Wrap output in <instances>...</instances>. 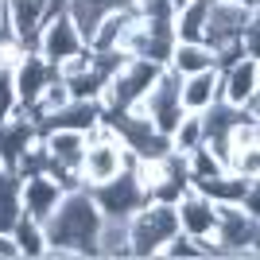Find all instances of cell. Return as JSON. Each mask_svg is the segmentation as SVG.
Segmentation results:
<instances>
[{
    "instance_id": "1",
    "label": "cell",
    "mask_w": 260,
    "mask_h": 260,
    "mask_svg": "<svg viewBox=\"0 0 260 260\" xmlns=\"http://www.w3.org/2000/svg\"><path fill=\"white\" fill-rule=\"evenodd\" d=\"M47 229V256L70 260V256H98V229L101 210L89 198V186H70L54 214L43 221Z\"/></svg>"
},
{
    "instance_id": "2",
    "label": "cell",
    "mask_w": 260,
    "mask_h": 260,
    "mask_svg": "<svg viewBox=\"0 0 260 260\" xmlns=\"http://www.w3.org/2000/svg\"><path fill=\"white\" fill-rule=\"evenodd\" d=\"M175 233H179V214H175V206L171 202L148 198V206L128 217V256H136V260L159 256V249Z\"/></svg>"
},
{
    "instance_id": "3",
    "label": "cell",
    "mask_w": 260,
    "mask_h": 260,
    "mask_svg": "<svg viewBox=\"0 0 260 260\" xmlns=\"http://www.w3.org/2000/svg\"><path fill=\"white\" fill-rule=\"evenodd\" d=\"M214 252L233 260H252L260 245V217L245 214L241 206H217V225H214Z\"/></svg>"
},
{
    "instance_id": "4",
    "label": "cell",
    "mask_w": 260,
    "mask_h": 260,
    "mask_svg": "<svg viewBox=\"0 0 260 260\" xmlns=\"http://www.w3.org/2000/svg\"><path fill=\"white\" fill-rule=\"evenodd\" d=\"M159 74H163V66H155L152 58H136V54H128V58L120 62V70L109 78V86H105V98H101L105 113H117V109H136Z\"/></svg>"
},
{
    "instance_id": "5",
    "label": "cell",
    "mask_w": 260,
    "mask_h": 260,
    "mask_svg": "<svg viewBox=\"0 0 260 260\" xmlns=\"http://www.w3.org/2000/svg\"><path fill=\"white\" fill-rule=\"evenodd\" d=\"M89 198L98 202L101 217H120V221H128L136 210L148 206V190H144V183H140V175H136L132 163L120 175L105 179V183H93L89 186Z\"/></svg>"
},
{
    "instance_id": "6",
    "label": "cell",
    "mask_w": 260,
    "mask_h": 260,
    "mask_svg": "<svg viewBox=\"0 0 260 260\" xmlns=\"http://www.w3.org/2000/svg\"><path fill=\"white\" fill-rule=\"evenodd\" d=\"M128 163H136L128 152H124V144L113 136V132L101 124L98 132H89V144H86V155H82V186H93V183H105L113 175H120Z\"/></svg>"
},
{
    "instance_id": "7",
    "label": "cell",
    "mask_w": 260,
    "mask_h": 260,
    "mask_svg": "<svg viewBox=\"0 0 260 260\" xmlns=\"http://www.w3.org/2000/svg\"><path fill=\"white\" fill-rule=\"evenodd\" d=\"M43 144H47V152H51V175L54 179H58L66 190H70V186H82L78 167H82V155H86V144H89L86 132L51 128V132H43Z\"/></svg>"
},
{
    "instance_id": "8",
    "label": "cell",
    "mask_w": 260,
    "mask_h": 260,
    "mask_svg": "<svg viewBox=\"0 0 260 260\" xmlns=\"http://www.w3.org/2000/svg\"><path fill=\"white\" fill-rule=\"evenodd\" d=\"M12 74H16V105H20V113H35L47 86L58 78V66H51L39 51H23L12 62Z\"/></svg>"
},
{
    "instance_id": "9",
    "label": "cell",
    "mask_w": 260,
    "mask_h": 260,
    "mask_svg": "<svg viewBox=\"0 0 260 260\" xmlns=\"http://www.w3.org/2000/svg\"><path fill=\"white\" fill-rule=\"evenodd\" d=\"M140 109H144V117L152 120V124L163 132V136H171V128L183 120V101H179V74H171V70L163 66V74L155 78L152 89L144 93Z\"/></svg>"
},
{
    "instance_id": "10",
    "label": "cell",
    "mask_w": 260,
    "mask_h": 260,
    "mask_svg": "<svg viewBox=\"0 0 260 260\" xmlns=\"http://www.w3.org/2000/svg\"><path fill=\"white\" fill-rule=\"evenodd\" d=\"M35 51L43 54L51 66H62L66 58H74V54L86 51V39H82V31L74 27V20H70L66 12H58L51 20H43L39 39H35Z\"/></svg>"
},
{
    "instance_id": "11",
    "label": "cell",
    "mask_w": 260,
    "mask_h": 260,
    "mask_svg": "<svg viewBox=\"0 0 260 260\" xmlns=\"http://www.w3.org/2000/svg\"><path fill=\"white\" fill-rule=\"evenodd\" d=\"M35 124H39V132H51V128H74V132H98L101 124H105V105L101 101H66V105L51 109V113H43V117H35Z\"/></svg>"
},
{
    "instance_id": "12",
    "label": "cell",
    "mask_w": 260,
    "mask_h": 260,
    "mask_svg": "<svg viewBox=\"0 0 260 260\" xmlns=\"http://www.w3.org/2000/svg\"><path fill=\"white\" fill-rule=\"evenodd\" d=\"M221 74V101L233 109H241L252 93H260V58H249V54H237L229 66L217 70Z\"/></svg>"
},
{
    "instance_id": "13",
    "label": "cell",
    "mask_w": 260,
    "mask_h": 260,
    "mask_svg": "<svg viewBox=\"0 0 260 260\" xmlns=\"http://www.w3.org/2000/svg\"><path fill=\"white\" fill-rule=\"evenodd\" d=\"M62 194H66V186L58 183L51 171L20 179V202H23V214L35 217V221H47V217L54 214V206L62 202Z\"/></svg>"
},
{
    "instance_id": "14",
    "label": "cell",
    "mask_w": 260,
    "mask_h": 260,
    "mask_svg": "<svg viewBox=\"0 0 260 260\" xmlns=\"http://www.w3.org/2000/svg\"><path fill=\"white\" fill-rule=\"evenodd\" d=\"M39 136H43V132H39L35 117H27V113H12V117H4V120H0V163L16 171L20 155L27 152Z\"/></svg>"
},
{
    "instance_id": "15",
    "label": "cell",
    "mask_w": 260,
    "mask_h": 260,
    "mask_svg": "<svg viewBox=\"0 0 260 260\" xmlns=\"http://www.w3.org/2000/svg\"><path fill=\"white\" fill-rule=\"evenodd\" d=\"M175 214H179V233L186 237H210L217 225V206L206 194H198L194 186L183 190V198L175 202Z\"/></svg>"
},
{
    "instance_id": "16",
    "label": "cell",
    "mask_w": 260,
    "mask_h": 260,
    "mask_svg": "<svg viewBox=\"0 0 260 260\" xmlns=\"http://www.w3.org/2000/svg\"><path fill=\"white\" fill-rule=\"evenodd\" d=\"M179 101H183V113H206L214 101H221V74L214 70H202V74L179 78Z\"/></svg>"
},
{
    "instance_id": "17",
    "label": "cell",
    "mask_w": 260,
    "mask_h": 260,
    "mask_svg": "<svg viewBox=\"0 0 260 260\" xmlns=\"http://www.w3.org/2000/svg\"><path fill=\"white\" fill-rule=\"evenodd\" d=\"M249 183H256V179H245V175L229 171V167L217 171V175H210V179H190V186H194L198 194H206L214 206H237Z\"/></svg>"
},
{
    "instance_id": "18",
    "label": "cell",
    "mask_w": 260,
    "mask_h": 260,
    "mask_svg": "<svg viewBox=\"0 0 260 260\" xmlns=\"http://www.w3.org/2000/svg\"><path fill=\"white\" fill-rule=\"evenodd\" d=\"M210 4L214 0H186L183 8H175L171 27H175L179 43H202V31H206V20H210Z\"/></svg>"
},
{
    "instance_id": "19",
    "label": "cell",
    "mask_w": 260,
    "mask_h": 260,
    "mask_svg": "<svg viewBox=\"0 0 260 260\" xmlns=\"http://www.w3.org/2000/svg\"><path fill=\"white\" fill-rule=\"evenodd\" d=\"M214 66H217V54L206 43H175L167 70L179 78H190V74H202V70H214Z\"/></svg>"
},
{
    "instance_id": "20",
    "label": "cell",
    "mask_w": 260,
    "mask_h": 260,
    "mask_svg": "<svg viewBox=\"0 0 260 260\" xmlns=\"http://www.w3.org/2000/svg\"><path fill=\"white\" fill-rule=\"evenodd\" d=\"M62 82H66V89H70L74 101H101L105 98V86H109V74L89 54V66H82L78 74H62Z\"/></svg>"
},
{
    "instance_id": "21",
    "label": "cell",
    "mask_w": 260,
    "mask_h": 260,
    "mask_svg": "<svg viewBox=\"0 0 260 260\" xmlns=\"http://www.w3.org/2000/svg\"><path fill=\"white\" fill-rule=\"evenodd\" d=\"M12 241H16V249H20V260H43L47 256V229H43V221H35V217H27V214L16 221Z\"/></svg>"
},
{
    "instance_id": "22",
    "label": "cell",
    "mask_w": 260,
    "mask_h": 260,
    "mask_svg": "<svg viewBox=\"0 0 260 260\" xmlns=\"http://www.w3.org/2000/svg\"><path fill=\"white\" fill-rule=\"evenodd\" d=\"M136 12H109L105 20L98 23V31L89 35V51H120V39H124V31H128V23Z\"/></svg>"
},
{
    "instance_id": "23",
    "label": "cell",
    "mask_w": 260,
    "mask_h": 260,
    "mask_svg": "<svg viewBox=\"0 0 260 260\" xmlns=\"http://www.w3.org/2000/svg\"><path fill=\"white\" fill-rule=\"evenodd\" d=\"M98 256H128V221H120V217H101Z\"/></svg>"
},
{
    "instance_id": "24",
    "label": "cell",
    "mask_w": 260,
    "mask_h": 260,
    "mask_svg": "<svg viewBox=\"0 0 260 260\" xmlns=\"http://www.w3.org/2000/svg\"><path fill=\"white\" fill-rule=\"evenodd\" d=\"M171 152H179V155H186V152H194L198 144H202V117L198 113H183V120L171 128Z\"/></svg>"
},
{
    "instance_id": "25",
    "label": "cell",
    "mask_w": 260,
    "mask_h": 260,
    "mask_svg": "<svg viewBox=\"0 0 260 260\" xmlns=\"http://www.w3.org/2000/svg\"><path fill=\"white\" fill-rule=\"evenodd\" d=\"M183 159H186V175H190V179H210V175L225 171V159H221L210 144H198L194 152H186Z\"/></svg>"
},
{
    "instance_id": "26",
    "label": "cell",
    "mask_w": 260,
    "mask_h": 260,
    "mask_svg": "<svg viewBox=\"0 0 260 260\" xmlns=\"http://www.w3.org/2000/svg\"><path fill=\"white\" fill-rule=\"evenodd\" d=\"M225 167L245 179H260V144L256 148H225Z\"/></svg>"
},
{
    "instance_id": "27",
    "label": "cell",
    "mask_w": 260,
    "mask_h": 260,
    "mask_svg": "<svg viewBox=\"0 0 260 260\" xmlns=\"http://www.w3.org/2000/svg\"><path fill=\"white\" fill-rule=\"evenodd\" d=\"M43 171H51V152H47V144H43V136L27 148V152L20 155V163H16V175L20 179H27V175H43Z\"/></svg>"
},
{
    "instance_id": "28",
    "label": "cell",
    "mask_w": 260,
    "mask_h": 260,
    "mask_svg": "<svg viewBox=\"0 0 260 260\" xmlns=\"http://www.w3.org/2000/svg\"><path fill=\"white\" fill-rule=\"evenodd\" d=\"M163 260H202V249H198L194 237H186V233H175L167 245L159 249Z\"/></svg>"
},
{
    "instance_id": "29",
    "label": "cell",
    "mask_w": 260,
    "mask_h": 260,
    "mask_svg": "<svg viewBox=\"0 0 260 260\" xmlns=\"http://www.w3.org/2000/svg\"><path fill=\"white\" fill-rule=\"evenodd\" d=\"M20 113L16 105V74H12V62H0V120Z\"/></svg>"
},
{
    "instance_id": "30",
    "label": "cell",
    "mask_w": 260,
    "mask_h": 260,
    "mask_svg": "<svg viewBox=\"0 0 260 260\" xmlns=\"http://www.w3.org/2000/svg\"><path fill=\"white\" fill-rule=\"evenodd\" d=\"M23 51H27V47L20 43V35L12 31L8 20H4V23H0V62H16Z\"/></svg>"
},
{
    "instance_id": "31",
    "label": "cell",
    "mask_w": 260,
    "mask_h": 260,
    "mask_svg": "<svg viewBox=\"0 0 260 260\" xmlns=\"http://www.w3.org/2000/svg\"><path fill=\"white\" fill-rule=\"evenodd\" d=\"M241 54L260 58V20H256V16H252V20L241 27Z\"/></svg>"
},
{
    "instance_id": "32",
    "label": "cell",
    "mask_w": 260,
    "mask_h": 260,
    "mask_svg": "<svg viewBox=\"0 0 260 260\" xmlns=\"http://www.w3.org/2000/svg\"><path fill=\"white\" fill-rule=\"evenodd\" d=\"M237 206L245 210V214H256V217H260V179L245 186V194H241V202H237Z\"/></svg>"
},
{
    "instance_id": "33",
    "label": "cell",
    "mask_w": 260,
    "mask_h": 260,
    "mask_svg": "<svg viewBox=\"0 0 260 260\" xmlns=\"http://www.w3.org/2000/svg\"><path fill=\"white\" fill-rule=\"evenodd\" d=\"M0 260H20V249H16L12 233H0Z\"/></svg>"
},
{
    "instance_id": "34",
    "label": "cell",
    "mask_w": 260,
    "mask_h": 260,
    "mask_svg": "<svg viewBox=\"0 0 260 260\" xmlns=\"http://www.w3.org/2000/svg\"><path fill=\"white\" fill-rule=\"evenodd\" d=\"M225 4H245V8H256V0H225Z\"/></svg>"
},
{
    "instance_id": "35",
    "label": "cell",
    "mask_w": 260,
    "mask_h": 260,
    "mask_svg": "<svg viewBox=\"0 0 260 260\" xmlns=\"http://www.w3.org/2000/svg\"><path fill=\"white\" fill-rule=\"evenodd\" d=\"M171 4H175V8H183V4H186V0H171Z\"/></svg>"
},
{
    "instance_id": "36",
    "label": "cell",
    "mask_w": 260,
    "mask_h": 260,
    "mask_svg": "<svg viewBox=\"0 0 260 260\" xmlns=\"http://www.w3.org/2000/svg\"><path fill=\"white\" fill-rule=\"evenodd\" d=\"M0 23H4V0H0Z\"/></svg>"
}]
</instances>
